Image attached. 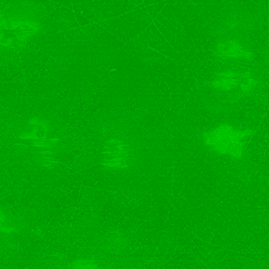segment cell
Wrapping results in <instances>:
<instances>
[{"label": "cell", "instance_id": "1", "mask_svg": "<svg viewBox=\"0 0 269 269\" xmlns=\"http://www.w3.org/2000/svg\"><path fill=\"white\" fill-rule=\"evenodd\" d=\"M247 132L237 131L227 125L205 132L204 143L212 149L222 154L240 156L243 150V139Z\"/></svg>", "mask_w": 269, "mask_h": 269}, {"label": "cell", "instance_id": "6", "mask_svg": "<svg viewBox=\"0 0 269 269\" xmlns=\"http://www.w3.org/2000/svg\"><path fill=\"white\" fill-rule=\"evenodd\" d=\"M255 83H256L255 80L250 78L248 79L246 83L241 84L240 87L244 91H249L255 86Z\"/></svg>", "mask_w": 269, "mask_h": 269}, {"label": "cell", "instance_id": "2", "mask_svg": "<svg viewBox=\"0 0 269 269\" xmlns=\"http://www.w3.org/2000/svg\"><path fill=\"white\" fill-rule=\"evenodd\" d=\"M105 152L108 157L105 165L112 168H124L128 166L129 149L123 142L113 140L109 142Z\"/></svg>", "mask_w": 269, "mask_h": 269}, {"label": "cell", "instance_id": "3", "mask_svg": "<svg viewBox=\"0 0 269 269\" xmlns=\"http://www.w3.org/2000/svg\"><path fill=\"white\" fill-rule=\"evenodd\" d=\"M218 56L225 58H245L251 59L252 53L245 51L237 42L228 41L220 43L217 47Z\"/></svg>", "mask_w": 269, "mask_h": 269}, {"label": "cell", "instance_id": "4", "mask_svg": "<svg viewBox=\"0 0 269 269\" xmlns=\"http://www.w3.org/2000/svg\"><path fill=\"white\" fill-rule=\"evenodd\" d=\"M220 77L213 80L212 85L215 88L219 90H228L237 86L239 84L238 79Z\"/></svg>", "mask_w": 269, "mask_h": 269}, {"label": "cell", "instance_id": "5", "mask_svg": "<svg viewBox=\"0 0 269 269\" xmlns=\"http://www.w3.org/2000/svg\"><path fill=\"white\" fill-rule=\"evenodd\" d=\"M72 269H99L97 264L89 260H76L71 265Z\"/></svg>", "mask_w": 269, "mask_h": 269}]
</instances>
